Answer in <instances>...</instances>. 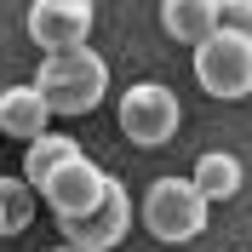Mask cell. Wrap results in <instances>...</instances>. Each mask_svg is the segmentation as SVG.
<instances>
[{"label":"cell","instance_id":"obj_2","mask_svg":"<svg viewBox=\"0 0 252 252\" xmlns=\"http://www.w3.org/2000/svg\"><path fill=\"white\" fill-rule=\"evenodd\" d=\"M143 229L155 241H166V247H184V241H195L206 229V218H212V206L201 201V189L189 184V178H155V184L143 189V206H138Z\"/></svg>","mask_w":252,"mask_h":252},{"label":"cell","instance_id":"obj_11","mask_svg":"<svg viewBox=\"0 0 252 252\" xmlns=\"http://www.w3.org/2000/svg\"><path fill=\"white\" fill-rule=\"evenodd\" d=\"M75 155H86V149H80L69 132H46V138H34L29 149H23V178L34 184V195H40V184L58 172L63 160H75Z\"/></svg>","mask_w":252,"mask_h":252},{"label":"cell","instance_id":"obj_1","mask_svg":"<svg viewBox=\"0 0 252 252\" xmlns=\"http://www.w3.org/2000/svg\"><path fill=\"white\" fill-rule=\"evenodd\" d=\"M40 97L52 103V115H92L103 97H109V63L103 52L80 46V52H58V58H40V75H34Z\"/></svg>","mask_w":252,"mask_h":252},{"label":"cell","instance_id":"obj_12","mask_svg":"<svg viewBox=\"0 0 252 252\" xmlns=\"http://www.w3.org/2000/svg\"><path fill=\"white\" fill-rule=\"evenodd\" d=\"M34 206H40V195H34V184L23 172H0V218H6V235H23L34 223Z\"/></svg>","mask_w":252,"mask_h":252},{"label":"cell","instance_id":"obj_10","mask_svg":"<svg viewBox=\"0 0 252 252\" xmlns=\"http://www.w3.org/2000/svg\"><path fill=\"white\" fill-rule=\"evenodd\" d=\"M189 184L201 189L206 206H218V201H229V195H241V160L229 155V149H206V155L195 160Z\"/></svg>","mask_w":252,"mask_h":252},{"label":"cell","instance_id":"obj_15","mask_svg":"<svg viewBox=\"0 0 252 252\" xmlns=\"http://www.w3.org/2000/svg\"><path fill=\"white\" fill-rule=\"evenodd\" d=\"M0 235H6V218H0Z\"/></svg>","mask_w":252,"mask_h":252},{"label":"cell","instance_id":"obj_5","mask_svg":"<svg viewBox=\"0 0 252 252\" xmlns=\"http://www.w3.org/2000/svg\"><path fill=\"white\" fill-rule=\"evenodd\" d=\"M195 80H201L206 97H223V103L252 97V40L218 29L201 52H195Z\"/></svg>","mask_w":252,"mask_h":252},{"label":"cell","instance_id":"obj_4","mask_svg":"<svg viewBox=\"0 0 252 252\" xmlns=\"http://www.w3.org/2000/svg\"><path fill=\"white\" fill-rule=\"evenodd\" d=\"M109 184H115V178L103 172L92 155H75V160H63L58 172L40 184V201H46V212H52L58 223H69V218L97 212V206H103V195H109Z\"/></svg>","mask_w":252,"mask_h":252},{"label":"cell","instance_id":"obj_6","mask_svg":"<svg viewBox=\"0 0 252 252\" xmlns=\"http://www.w3.org/2000/svg\"><path fill=\"white\" fill-rule=\"evenodd\" d=\"M29 40L46 58H58V52H80L92 46V23H97V6L92 0H34L29 6Z\"/></svg>","mask_w":252,"mask_h":252},{"label":"cell","instance_id":"obj_9","mask_svg":"<svg viewBox=\"0 0 252 252\" xmlns=\"http://www.w3.org/2000/svg\"><path fill=\"white\" fill-rule=\"evenodd\" d=\"M160 29L172 34L178 46L201 52L212 34H218V0H166L160 6Z\"/></svg>","mask_w":252,"mask_h":252},{"label":"cell","instance_id":"obj_3","mask_svg":"<svg viewBox=\"0 0 252 252\" xmlns=\"http://www.w3.org/2000/svg\"><path fill=\"white\" fill-rule=\"evenodd\" d=\"M115 115H121L126 143H138V149H160V143H172L178 126H184V103H178V92H172V86H160V80H138V86H126Z\"/></svg>","mask_w":252,"mask_h":252},{"label":"cell","instance_id":"obj_14","mask_svg":"<svg viewBox=\"0 0 252 252\" xmlns=\"http://www.w3.org/2000/svg\"><path fill=\"white\" fill-rule=\"evenodd\" d=\"M52 252H80V247H69V241H58V247H52Z\"/></svg>","mask_w":252,"mask_h":252},{"label":"cell","instance_id":"obj_8","mask_svg":"<svg viewBox=\"0 0 252 252\" xmlns=\"http://www.w3.org/2000/svg\"><path fill=\"white\" fill-rule=\"evenodd\" d=\"M0 132L17 138L23 149H29L34 138H46V132H52V103L40 97L34 80H29V86H6V92H0Z\"/></svg>","mask_w":252,"mask_h":252},{"label":"cell","instance_id":"obj_13","mask_svg":"<svg viewBox=\"0 0 252 252\" xmlns=\"http://www.w3.org/2000/svg\"><path fill=\"white\" fill-rule=\"evenodd\" d=\"M218 29L252 40V0H223V6H218Z\"/></svg>","mask_w":252,"mask_h":252},{"label":"cell","instance_id":"obj_7","mask_svg":"<svg viewBox=\"0 0 252 252\" xmlns=\"http://www.w3.org/2000/svg\"><path fill=\"white\" fill-rule=\"evenodd\" d=\"M58 229H63V241H69V247H80V252H115V247L126 241V229H132V195H126V184L115 178L97 212L69 218V223H58Z\"/></svg>","mask_w":252,"mask_h":252}]
</instances>
